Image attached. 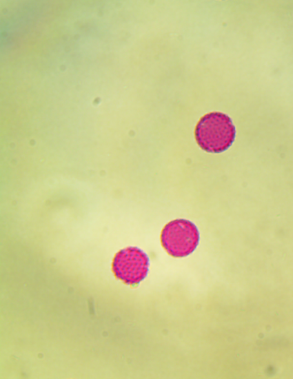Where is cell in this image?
<instances>
[{
    "instance_id": "2",
    "label": "cell",
    "mask_w": 293,
    "mask_h": 379,
    "mask_svg": "<svg viewBox=\"0 0 293 379\" xmlns=\"http://www.w3.org/2000/svg\"><path fill=\"white\" fill-rule=\"evenodd\" d=\"M161 243L166 252L172 257L183 258L192 254L199 242L196 226L186 219H175L163 227Z\"/></svg>"
},
{
    "instance_id": "1",
    "label": "cell",
    "mask_w": 293,
    "mask_h": 379,
    "mask_svg": "<svg viewBox=\"0 0 293 379\" xmlns=\"http://www.w3.org/2000/svg\"><path fill=\"white\" fill-rule=\"evenodd\" d=\"M235 135V126L231 119L219 112L203 115L194 130L198 145L210 153H221L228 150L234 142Z\"/></svg>"
},
{
    "instance_id": "3",
    "label": "cell",
    "mask_w": 293,
    "mask_h": 379,
    "mask_svg": "<svg viewBox=\"0 0 293 379\" xmlns=\"http://www.w3.org/2000/svg\"><path fill=\"white\" fill-rule=\"evenodd\" d=\"M149 265V258L143 251L136 247H128L115 254L112 271L125 284L136 286L147 276Z\"/></svg>"
}]
</instances>
